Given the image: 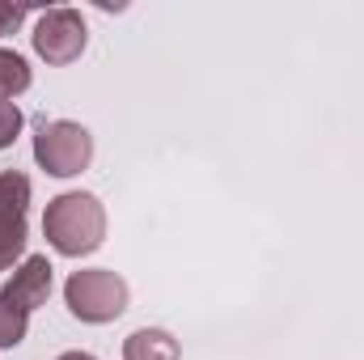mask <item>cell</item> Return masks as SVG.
I'll return each mask as SVG.
<instances>
[{"label": "cell", "instance_id": "obj_1", "mask_svg": "<svg viewBox=\"0 0 364 360\" xmlns=\"http://www.w3.org/2000/svg\"><path fill=\"white\" fill-rule=\"evenodd\" d=\"M43 233H47L51 250L64 255V259L93 255L106 238V208L93 191H64L47 203Z\"/></svg>", "mask_w": 364, "mask_h": 360}, {"label": "cell", "instance_id": "obj_2", "mask_svg": "<svg viewBox=\"0 0 364 360\" xmlns=\"http://www.w3.org/2000/svg\"><path fill=\"white\" fill-rule=\"evenodd\" d=\"M64 305L73 318L102 327V322H114L123 318L127 309V280L110 268H90V271H73L64 280Z\"/></svg>", "mask_w": 364, "mask_h": 360}, {"label": "cell", "instance_id": "obj_3", "mask_svg": "<svg viewBox=\"0 0 364 360\" xmlns=\"http://www.w3.org/2000/svg\"><path fill=\"white\" fill-rule=\"evenodd\" d=\"M34 162H38V170H47L51 179H77L81 170H90V162H93L90 127H81V123H73V119L43 123L38 136H34Z\"/></svg>", "mask_w": 364, "mask_h": 360}, {"label": "cell", "instance_id": "obj_4", "mask_svg": "<svg viewBox=\"0 0 364 360\" xmlns=\"http://www.w3.org/2000/svg\"><path fill=\"white\" fill-rule=\"evenodd\" d=\"M34 51L47 60V64H55V68H64V64H73V60H81V51H85V43H90V30H85V17L77 13V9H43L38 13V21H34Z\"/></svg>", "mask_w": 364, "mask_h": 360}, {"label": "cell", "instance_id": "obj_5", "mask_svg": "<svg viewBox=\"0 0 364 360\" xmlns=\"http://www.w3.org/2000/svg\"><path fill=\"white\" fill-rule=\"evenodd\" d=\"M26 208H30V179L21 170L0 174V271H9L26 255Z\"/></svg>", "mask_w": 364, "mask_h": 360}, {"label": "cell", "instance_id": "obj_6", "mask_svg": "<svg viewBox=\"0 0 364 360\" xmlns=\"http://www.w3.org/2000/svg\"><path fill=\"white\" fill-rule=\"evenodd\" d=\"M51 259L47 255H26L21 259V268H13L9 275V284L0 288V297L9 301V305H17L21 314H34L38 305H47V297H51Z\"/></svg>", "mask_w": 364, "mask_h": 360}, {"label": "cell", "instance_id": "obj_7", "mask_svg": "<svg viewBox=\"0 0 364 360\" xmlns=\"http://www.w3.org/2000/svg\"><path fill=\"white\" fill-rule=\"evenodd\" d=\"M178 339L161 327H140L123 339V360H178Z\"/></svg>", "mask_w": 364, "mask_h": 360}, {"label": "cell", "instance_id": "obj_8", "mask_svg": "<svg viewBox=\"0 0 364 360\" xmlns=\"http://www.w3.org/2000/svg\"><path fill=\"white\" fill-rule=\"evenodd\" d=\"M30 90V64L13 47H0V102H13L17 93Z\"/></svg>", "mask_w": 364, "mask_h": 360}, {"label": "cell", "instance_id": "obj_9", "mask_svg": "<svg viewBox=\"0 0 364 360\" xmlns=\"http://www.w3.org/2000/svg\"><path fill=\"white\" fill-rule=\"evenodd\" d=\"M30 331V314H21L17 305H9L0 297V348H17Z\"/></svg>", "mask_w": 364, "mask_h": 360}, {"label": "cell", "instance_id": "obj_10", "mask_svg": "<svg viewBox=\"0 0 364 360\" xmlns=\"http://www.w3.org/2000/svg\"><path fill=\"white\" fill-rule=\"evenodd\" d=\"M21 110H17V102H0V149H9L13 140H17V132H21Z\"/></svg>", "mask_w": 364, "mask_h": 360}, {"label": "cell", "instance_id": "obj_11", "mask_svg": "<svg viewBox=\"0 0 364 360\" xmlns=\"http://www.w3.org/2000/svg\"><path fill=\"white\" fill-rule=\"evenodd\" d=\"M26 13H30L26 4H4V0H0V34H13V30L26 21Z\"/></svg>", "mask_w": 364, "mask_h": 360}, {"label": "cell", "instance_id": "obj_12", "mask_svg": "<svg viewBox=\"0 0 364 360\" xmlns=\"http://www.w3.org/2000/svg\"><path fill=\"white\" fill-rule=\"evenodd\" d=\"M60 360H97V356H90V352H64Z\"/></svg>", "mask_w": 364, "mask_h": 360}]
</instances>
